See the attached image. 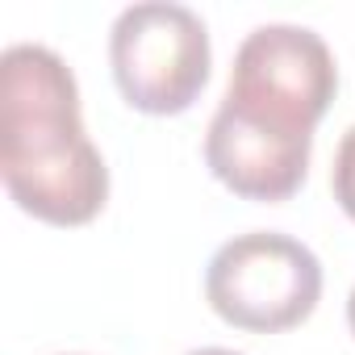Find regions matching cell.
I'll return each mask as SVG.
<instances>
[{"label":"cell","instance_id":"obj_1","mask_svg":"<svg viewBox=\"0 0 355 355\" xmlns=\"http://www.w3.org/2000/svg\"><path fill=\"white\" fill-rule=\"evenodd\" d=\"M0 175L17 209L51 226H84L109 201L76 76L51 46L17 42L0 59Z\"/></svg>","mask_w":355,"mask_h":355},{"label":"cell","instance_id":"obj_2","mask_svg":"<svg viewBox=\"0 0 355 355\" xmlns=\"http://www.w3.org/2000/svg\"><path fill=\"white\" fill-rule=\"evenodd\" d=\"M322 297L318 255L280 230H251L222 243L205 268V301L239 330L276 334L301 326Z\"/></svg>","mask_w":355,"mask_h":355},{"label":"cell","instance_id":"obj_3","mask_svg":"<svg viewBox=\"0 0 355 355\" xmlns=\"http://www.w3.org/2000/svg\"><path fill=\"white\" fill-rule=\"evenodd\" d=\"M109 63L130 109L150 117L184 113L209 80V30L189 5L142 0L117 13Z\"/></svg>","mask_w":355,"mask_h":355},{"label":"cell","instance_id":"obj_4","mask_svg":"<svg viewBox=\"0 0 355 355\" xmlns=\"http://www.w3.org/2000/svg\"><path fill=\"white\" fill-rule=\"evenodd\" d=\"M313 130L263 105L222 96L205 130V163L218 180L247 201H284L309 171Z\"/></svg>","mask_w":355,"mask_h":355},{"label":"cell","instance_id":"obj_5","mask_svg":"<svg viewBox=\"0 0 355 355\" xmlns=\"http://www.w3.org/2000/svg\"><path fill=\"white\" fill-rule=\"evenodd\" d=\"M334 88H338V67L326 38L313 34L309 26L272 21L255 26L243 38L226 92L313 130L326 117Z\"/></svg>","mask_w":355,"mask_h":355},{"label":"cell","instance_id":"obj_6","mask_svg":"<svg viewBox=\"0 0 355 355\" xmlns=\"http://www.w3.org/2000/svg\"><path fill=\"white\" fill-rule=\"evenodd\" d=\"M330 184H334V201L355 222V125L343 134V142L334 150V175H330Z\"/></svg>","mask_w":355,"mask_h":355},{"label":"cell","instance_id":"obj_7","mask_svg":"<svg viewBox=\"0 0 355 355\" xmlns=\"http://www.w3.org/2000/svg\"><path fill=\"white\" fill-rule=\"evenodd\" d=\"M189 355H243V351H230V347H197Z\"/></svg>","mask_w":355,"mask_h":355},{"label":"cell","instance_id":"obj_8","mask_svg":"<svg viewBox=\"0 0 355 355\" xmlns=\"http://www.w3.org/2000/svg\"><path fill=\"white\" fill-rule=\"evenodd\" d=\"M347 326H351V334H355V288H351V297H347Z\"/></svg>","mask_w":355,"mask_h":355}]
</instances>
